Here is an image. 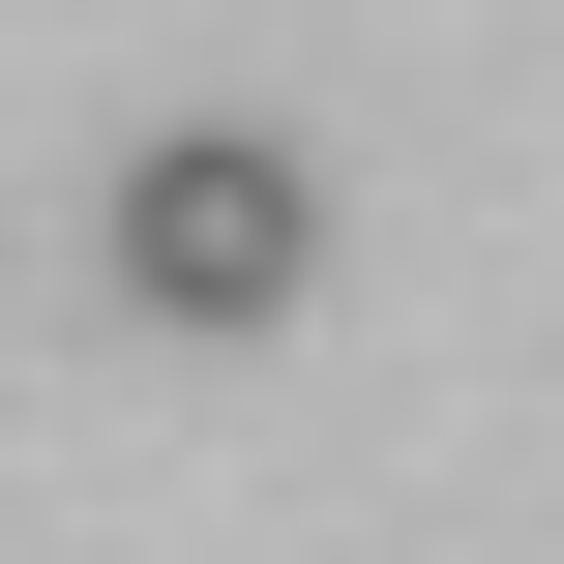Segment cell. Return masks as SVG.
I'll use <instances>...</instances> for the list:
<instances>
[{"label":"cell","mask_w":564,"mask_h":564,"mask_svg":"<svg viewBox=\"0 0 564 564\" xmlns=\"http://www.w3.org/2000/svg\"><path fill=\"white\" fill-rule=\"evenodd\" d=\"M89 268H119V327L238 357V327H297V297H327V178H297L268 119H149V149H119V208H89Z\"/></svg>","instance_id":"1"}]
</instances>
